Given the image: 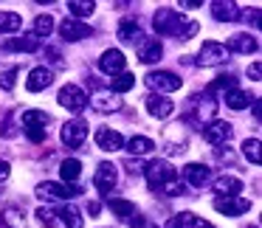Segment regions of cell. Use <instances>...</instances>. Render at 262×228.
Masks as SVG:
<instances>
[{"label": "cell", "instance_id": "6da1fadb", "mask_svg": "<svg viewBox=\"0 0 262 228\" xmlns=\"http://www.w3.org/2000/svg\"><path fill=\"white\" fill-rule=\"evenodd\" d=\"M144 175H147V183L152 192H164L169 197L186 194V183L178 177V169L169 161H152L149 166H144Z\"/></svg>", "mask_w": 262, "mask_h": 228}, {"label": "cell", "instance_id": "7a4b0ae2", "mask_svg": "<svg viewBox=\"0 0 262 228\" xmlns=\"http://www.w3.org/2000/svg\"><path fill=\"white\" fill-rule=\"evenodd\" d=\"M152 26L158 34H166V37H192L198 31V26L183 20V14L172 12V9H158L152 17Z\"/></svg>", "mask_w": 262, "mask_h": 228}, {"label": "cell", "instance_id": "3957f363", "mask_svg": "<svg viewBox=\"0 0 262 228\" xmlns=\"http://www.w3.org/2000/svg\"><path fill=\"white\" fill-rule=\"evenodd\" d=\"M144 82H147L152 90H158V96L181 90V76H175L172 71H149V74L144 76Z\"/></svg>", "mask_w": 262, "mask_h": 228}, {"label": "cell", "instance_id": "277c9868", "mask_svg": "<svg viewBox=\"0 0 262 228\" xmlns=\"http://www.w3.org/2000/svg\"><path fill=\"white\" fill-rule=\"evenodd\" d=\"M37 194L46 200H71L76 194H82L79 186H71V183H57V180H46L37 186Z\"/></svg>", "mask_w": 262, "mask_h": 228}, {"label": "cell", "instance_id": "5b68a950", "mask_svg": "<svg viewBox=\"0 0 262 228\" xmlns=\"http://www.w3.org/2000/svg\"><path fill=\"white\" fill-rule=\"evenodd\" d=\"M228 59V51L223 42H203L198 51V65H203V68H214V65H223Z\"/></svg>", "mask_w": 262, "mask_h": 228}, {"label": "cell", "instance_id": "8992f818", "mask_svg": "<svg viewBox=\"0 0 262 228\" xmlns=\"http://www.w3.org/2000/svg\"><path fill=\"white\" fill-rule=\"evenodd\" d=\"M57 102L62 104V107H68L71 113H82V110L88 107V102H91V99L85 96V90H82V87H76V85H65L62 90H59Z\"/></svg>", "mask_w": 262, "mask_h": 228}, {"label": "cell", "instance_id": "52a82bcc", "mask_svg": "<svg viewBox=\"0 0 262 228\" xmlns=\"http://www.w3.org/2000/svg\"><path fill=\"white\" fill-rule=\"evenodd\" d=\"M85 138H88V124L85 121H68V124L62 127V144L68 149H79L82 144H85Z\"/></svg>", "mask_w": 262, "mask_h": 228}, {"label": "cell", "instance_id": "ba28073f", "mask_svg": "<svg viewBox=\"0 0 262 228\" xmlns=\"http://www.w3.org/2000/svg\"><path fill=\"white\" fill-rule=\"evenodd\" d=\"M59 34H62V40H68V42H76V40H85V37H91L93 31H91V26L79 23V20H74V17H65L62 23H59Z\"/></svg>", "mask_w": 262, "mask_h": 228}, {"label": "cell", "instance_id": "9c48e42d", "mask_svg": "<svg viewBox=\"0 0 262 228\" xmlns=\"http://www.w3.org/2000/svg\"><path fill=\"white\" fill-rule=\"evenodd\" d=\"M116 183H119V172H116V166L107 164V161H104V164H99L96 177H93V186H96L102 194H107L110 189L116 186Z\"/></svg>", "mask_w": 262, "mask_h": 228}, {"label": "cell", "instance_id": "30bf717a", "mask_svg": "<svg viewBox=\"0 0 262 228\" xmlns=\"http://www.w3.org/2000/svg\"><path fill=\"white\" fill-rule=\"evenodd\" d=\"M214 209L226 217H239L251 209V203L245 197H214Z\"/></svg>", "mask_w": 262, "mask_h": 228}, {"label": "cell", "instance_id": "8fae6325", "mask_svg": "<svg viewBox=\"0 0 262 228\" xmlns=\"http://www.w3.org/2000/svg\"><path fill=\"white\" fill-rule=\"evenodd\" d=\"M124 65H127L124 54H121V51H116V48H110V51H104L102 57H99V68H102L104 74H110V76L124 74Z\"/></svg>", "mask_w": 262, "mask_h": 228}, {"label": "cell", "instance_id": "7c38bea8", "mask_svg": "<svg viewBox=\"0 0 262 228\" xmlns=\"http://www.w3.org/2000/svg\"><path fill=\"white\" fill-rule=\"evenodd\" d=\"M183 180H186L189 186H194V189H203L206 183L211 180V172H209L206 164H186L183 166Z\"/></svg>", "mask_w": 262, "mask_h": 228}, {"label": "cell", "instance_id": "4fadbf2b", "mask_svg": "<svg viewBox=\"0 0 262 228\" xmlns=\"http://www.w3.org/2000/svg\"><path fill=\"white\" fill-rule=\"evenodd\" d=\"M96 147L104 152H116V149H124V138L110 127H102V130H96Z\"/></svg>", "mask_w": 262, "mask_h": 228}, {"label": "cell", "instance_id": "5bb4252c", "mask_svg": "<svg viewBox=\"0 0 262 228\" xmlns=\"http://www.w3.org/2000/svg\"><path fill=\"white\" fill-rule=\"evenodd\" d=\"M51 82H54V71L46 68V65H40V68H34V71L29 74V79H26V87H29L31 93H40V90H46Z\"/></svg>", "mask_w": 262, "mask_h": 228}, {"label": "cell", "instance_id": "9a60e30c", "mask_svg": "<svg viewBox=\"0 0 262 228\" xmlns=\"http://www.w3.org/2000/svg\"><path fill=\"white\" fill-rule=\"evenodd\" d=\"M231 124L228 121H209L206 124V130H203V138L209 144H226L228 138H231Z\"/></svg>", "mask_w": 262, "mask_h": 228}, {"label": "cell", "instance_id": "2e32d148", "mask_svg": "<svg viewBox=\"0 0 262 228\" xmlns=\"http://www.w3.org/2000/svg\"><path fill=\"white\" fill-rule=\"evenodd\" d=\"M144 102H147V113H149V116H155V119H166V116L175 113V104H172L166 96H158V93L147 96Z\"/></svg>", "mask_w": 262, "mask_h": 228}, {"label": "cell", "instance_id": "e0dca14e", "mask_svg": "<svg viewBox=\"0 0 262 228\" xmlns=\"http://www.w3.org/2000/svg\"><path fill=\"white\" fill-rule=\"evenodd\" d=\"M214 192L220 194V197H239L243 180L234 177V175H220V177H214Z\"/></svg>", "mask_w": 262, "mask_h": 228}, {"label": "cell", "instance_id": "ac0fdd59", "mask_svg": "<svg viewBox=\"0 0 262 228\" xmlns=\"http://www.w3.org/2000/svg\"><path fill=\"white\" fill-rule=\"evenodd\" d=\"M211 14L220 23H234V20H239V6L231 3V0H214L211 3Z\"/></svg>", "mask_w": 262, "mask_h": 228}, {"label": "cell", "instance_id": "d6986e66", "mask_svg": "<svg viewBox=\"0 0 262 228\" xmlns=\"http://www.w3.org/2000/svg\"><path fill=\"white\" fill-rule=\"evenodd\" d=\"M91 104H93V110H99V113H113V110L121 107V99L116 96L113 90H99Z\"/></svg>", "mask_w": 262, "mask_h": 228}, {"label": "cell", "instance_id": "ffe728a7", "mask_svg": "<svg viewBox=\"0 0 262 228\" xmlns=\"http://www.w3.org/2000/svg\"><path fill=\"white\" fill-rule=\"evenodd\" d=\"M256 37L254 34H234L231 40H228L226 51H237V54H254L256 51Z\"/></svg>", "mask_w": 262, "mask_h": 228}, {"label": "cell", "instance_id": "44dd1931", "mask_svg": "<svg viewBox=\"0 0 262 228\" xmlns=\"http://www.w3.org/2000/svg\"><path fill=\"white\" fill-rule=\"evenodd\" d=\"M161 54H164V45H161L158 40H144L141 42V51H138V59H141L144 65H152V62H158L161 59Z\"/></svg>", "mask_w": 262, "mask_h": 228}, {"label": "cell", "instance_id": "7402d4cb", "mask_svg": "<svg viewBox=\"0 0 262 228\" xmlns=\"http://www.w3.org/2000/svg\"><path fill=\"white\" fill-rule=\"evenodd\" d=\"M110 211H113L116 217H121V220H127L130 222L133 217L138 214V209H136V203H130V200H121V197H110Z\"/></svg>", "mask_w": 262, "mask_h": 228}, {"label": "cell", "instance_id": "603a6c76", "mask_svg": "<svg viewBox=\"0 0 262 228\" xmlns=\"http://www.w3.org/2000/svg\"><path fill=\"white\" fill-rule=\"evenodd\" d=\"M124 149H127L130 155H136V158H138V155H149V152H152L155 144H152V138H147V135H133L130 141L124 144Z\"/></svg>", "mask_w": 262, "mask_h": 228}, {"label": "cell", "instance_id": "cb8c5ba5", "mask_svg": "<svg viewBox=\"0 0 262 228\" xmlns=\"http://www.w3.org/2000/svg\"><path fill=\"white\" fill-rule=\"evenodd\" d=\"M48 113L42 110H26L23 113V130H46L48 127Z\"/></svg>", "mask_w": 262, "mask_h": 228}, {"label": "cell", "instance_id": "d4e9b609", "mask_svg": "<svg viewBox=\"0 0 262 228\" xmlns=\"http://www.w3.org/2000/svg\"><path fill=\"white\" fill-rule=\"evenodd\" d=\"M23 29V17L17 12H0V34H14Z\"/></svg>", "mask_w": 262, "mask_h": 228}, {"label": "cell", "instance_id": "484cf974", "mask_svg": "<svg viewBox=\"0 0 262 228\" xmlns=\"http://www.w3.org/2000/svg\"><path fill=\"white\" fill-rule=\"evenodd\" d=\"M9 51H26V54H34L37 48H40V40H37L34 34L31 37H14V40L6 42Z\"/></svg>", "mask_w": 262, "mask_h": 228}, {"label": "cell", "instance_id": "4316f807", "mask_svg": "<svg viewBox=\"0 0 262 228\" xmlns=\"http://www.w3.org/2000/svg\"><path fill=\"white\" fill-rule=\"evenodd\" d=\"M57 220H62L68 228H82V225H85L82 214L74 209V206H62V209H57Z\"/></svg>", "mask_w": 262, "mask_h": 228}, {"label": "cell", "instance_id": "83f0119b", "mask_svg": "<svg viewBox=\"0 0 262 228\" xmlns=\"http://www.w3.org/2000/svg\"><path fill=\"white\" fill-rule=\"evenodd\" d=\"M0 228H26V220H23V214H20L17 209H3L0 211Z\"/></svg>", "mask_w": 262, "mask_h": 228}, {"label": "cell", "instance_id": "f1b7e54d", "mask_svg": "<svg viewBox=\"0 0 262 228\" xmlns=\"http://www.w3.org/2000/svg\"><path fill=\"white\" fill-rule=\"evenodd\" d=\"M119 40L121 42H133V45H136V42L141 40V29H138V23L124 20V23L119 26Z\"/></svg>", "mask_w": 262, "mask_h": 228}, {"label": "cell", "instance_id": "f546056e", "mask_svg": "<svg viewBox=\"0 0 262 228\" xmlns=\"http://www.w3.org/2000/svg\"><path fill=\"white\" fill-rule=\"evenodd\" d=\"M59 175H62V180L65 183H71L74 186V180H79V175H82V164L79 161H62V166H59Z\"/></svg>", "mask_w": 262, "mask_h": 228}, {"label": "cell", "instance_id": "4dcf8cb0", "mask_svg": "<svg viewBox=\"0 0 262 228\" xmlns=\"http://www.w3.org/2000/svg\"><path fill=\"white\" fill-rule=\"evenodd\" d=\"M133 87H136V76L133 74H119V76H113V82H110V90L116 93V96H119V93H127V90H133Z\"/></svg>", "mask_w": 262, "mask_h": 228}, {"label": "cell", "instance_id": "1f68e13d", "mask_svg": "<svg viewBox=\"0 0 262 228\" xmlns=\"http://www.w3.org/2000/svg\"><path fill=\"white\" fill-rule=\"evenodd\" d=\"M166 228H198V217L192 211H181V214H175L166 222Z\"/></svg>", "mask_w": 262, "mask_h": 228}, {"label": "cell", "instance_id": "d6a6232c", "mask_svg": "<svg viewBox=\"0 0 262 228\" xmlns=\"http://www.w3.org/2000/svg\"><path fill=\"white\" fill-rule=\"evenodd\" d=\"M248 102H251V99H248V93L237 90V87L226 93V104H228L231 110H245V107H248Z\"/></svg>", "mask_w": 262, "mask_h": 228}, {"label": "cell", "instance_id": "836d02e7", "mask_svg": "<svg viewBox=\"0 0 262 228\" xmlns=\"http://www.w3.org/2000/svg\"><path fill=\"white\" fill-rule=\"evenodd\" d=\"M68 9L76 14V17H91V14L96 12V3H93V0H71Z\"/></svg>", "mask_w": 262, "mask_h": 228}, {"label": "cell", "instance_id": "e575fe53", "mask_svg": "<svg viewBox=\"0 0 262 228\" xmlns=\"http://www.w3.org/2000/svg\"><path fill=\"white\" fill-rule=\"evenodd\" d=\"M54 31V17L51 14H40V17L34 20V37L40 40V37H48Z\"/></svg>", "mask_w": 262, "mask_h": 228}, {"label": "cell", "instance_id": "d590c367", "mask_svg": "<svg viewBox=\"0 0 262 228\" xmlns=\"http://www.w3.org/2000/svg\"><path fill=\"white\" fill-rule=\"evenodd\" d=\"M243 155L251 161V164H259L262 161V152H259V138H248L243 144Z\"/></svg>", "mask_w": 262, "mask_h": 228}, {"label": "cell", "instance_id": "8d00e7d4", "mask_svg": "<svg viewBox=\"0 0 262 228\" xmlns=\"http://www.w3.org/2000/svg\"><path fill=\"white\" fill-rule=\"evenodd\" d=\"M234 85H237V79H234V76H217V79L209 85V90H211V93H214V90L228 93V90H234Z\"/></svg>", "mask_w": 262, "mask_h": 228}, {"label": "cell", "instance_id": "74e56055", "mask_svg": "<svg viewBox=\"0 0 262 228\" xmlns=\"http://www.w3.org/2000/svg\"><path fill=\"white\" fill-rule=\"evenodd\" d=\"M14 76H17V68H9L6 74L0 76V87H3V90H12V87H14Z\"/></svg>", "mask_w": 262, "mask_h": 228}, {"label": "cell", "instance_id": "f35d334b", "mask_svg": "<svg viewBox=\"0 0 262 228\" xmlns=\"http://www.w3.org/2000/svg\"><path fill=\"white\" fill-rule=\"evenodd\" d=\"M37 217H40L42 222H48V225H51V222L57 220V209H48V206H40V209H37Z\"/></svg>", "mask_w": 262, "mask_h": 228}, {"label": "cell", "instance_id": "ab89813d", "mask_svg": "<svg viewBox=\"0 0 262 228\" xmlns=\"http://www.w3.org/2000/svg\"><path fill=\"white\" fill-rule=\"evenodd\" d=\"M26 135H29V141H34V144L46 141V130H26Z\"/></svg>", "mask_w": 262, "mask_h": 228}, {"label": "cell", "instance_id": "60d3db41", "mask_svg": "<svg viewBox=\"0 0 262 228\" xmlns=\"http://www.w3.org/2000/svg\"><path fill=\"white\" fill-rule=\"evenodd\" d=\"M9 172H12V169H9V161H3V158H0V180H6V177H9Z\"/></svg>", "mask_w": 262, "mask_h": 228}, {"label": "cell", "instance_id": "b9f144b4", "mask_svg": "<svg viewBox=\"0 0 262 228\" xmlns=\"http://www.w3.org/2000/svg\"><path fill=\"white\" fill-rule=\"evenodd\" d=\"M127 166H130V172H133V175H141V172H144V166L138 164V161H127Z\"/></svg>", "mask_w": 262, "mask_h": 228}, {"label": "cell", "instance_id": "7bdbcfd3", "mask_svg": "<svg viewBox=\"0 0 262 228\" xmlns=\"http://www.w3.org/2000/svg\"><path fill=\"white\" fill-rule=\"evenodd\" d=\"M259 62H254V65H251V68H248V74H251V79H254V82H259Z\"/></svg>", "mask_w": 262, "mask_h": 228}, {"label": "cell", "instance_id": "ee69618b", "mask_svg": "<svg viewBox=\"0 0 262 228\" xmlns=\"http://www.w3.org/2000/svg\"><path fill=\"white\" fill-rule=\"evenodd\" d=\"M48 57H51L54 65H62V59H59V51H54V48H48Z\"/></svg>", "mask_w": 262, "mask_h": 228}, {"label": "cell", "instance_id": "f6af8a7d", "mask_svg": "<svg viewBox=\"0 0 262 228\" xmlns=\"http://www.w3.org/2000/svg\"><path fill=\"white\" fill-rule=\"evenodd\" d=\"M88 211H91V217H96L99 214V203H91V206H88Z\"/></svg>", "mask_w": 262, "mask_h": 228}, {"label": "cell", "instance_id": "bcb514c9", "mask_svg": "<svg viewBox=\"0 0 262 228\" xmlns=\"http://www.w3.org/2000/svg\"><path fill=\"white\" fill-rule=\"evenodd\" d=\"M198 228H214L211 222H206V220H198Z\"/></svg>", "mask_w": 262, "mask_h": 228}, {"label": "cell", "instance_id": "7dc6e473", "mask_svg": "<svg viewBox=\"0 0 262 228\" xmlns=\"http://www.w3.org/2000/svg\"><path fill=\"white\" fill-rule=\"evenodd\" d=\"M251 228H256V225H251Z\"/></svg>", "mask_w": 262, "mask_h": 228}]
</instances>
